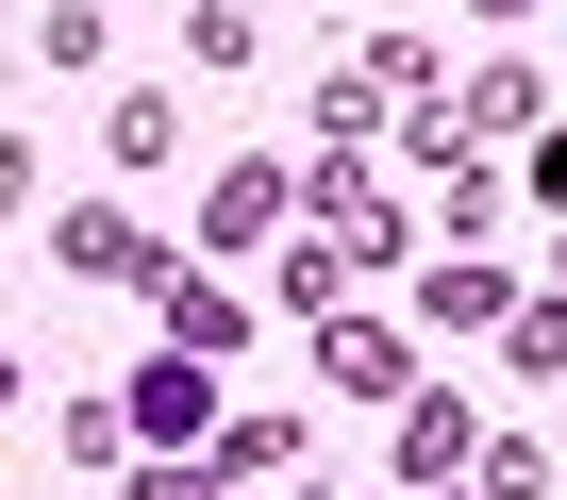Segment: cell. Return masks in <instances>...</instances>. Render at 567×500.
<instances>
[{
  "instance_id": "obj_1",
  "label": "cell",
  "mask_w": 567,
  "mask_h": 500,
  "mask_svg": "<svg viewBox=\"0 0 567 500\" xmlns=\"http://www.w3.org/2000/svg\"><path fill=\"white\" fill-rule=\"evenodd\" d=\"M284 200H301V184H284L267 150H250V167H217V184H200V250H234V268H250V250L284 233Z\"/></svg>"
},
{
  "instance_id": "obj_2",
  "label": "cell",
  "mask_w": 567,
  "mask_h": 500,
  "mask_svg": "<svg viewBox=\"0 0 567 500\" xmlns=\"http://www.w3.org/2000/svg\"><path fill=\"white\" fill-rule=\"evenodd\" d=\"M68 268H84V284H167V233L101 200V217H68Z\"/></svg>"
},
{
  "instance_id": "obj_3",
  "label": "cell",
  "mask_w": 567,
  "mask_h": 500,
  "mask_svg": "<svg viewBox=\"0 0 567 500\" xmlns=\"http://www.w3.org/2000/svg\"><path fill=\"white\" fill-rule=\"evenodd\" d=\"M318 367H334V400H401V384H417V351H401L384 317H334V351H318Z\"/></svg>"
},
{
  "instance_id": "obj_4",
  "label": "cell",
  "mask_w": 567,
  "mask_h": 500,
  "mask_svg": "<svg viewBox=\"0 0 567 500\" xmlns=\"http://www.w3.org/2000/svg\"><path fill=\"white\" fill-rule=\"evenodd\" d=\"M284 467H301V417H234L217 434V483H284Z\"/></svg>"
},
{
  "instance_id": "obj_5",
  "label": "cell",
  "mask_w": 567,
  "mask_h": 500,
  "mask_svg": "<svg viewBox=\"0 0 567 500\" xmlns=\"http://www.w3.org/2000/svg\"><path fill=\"white\" fill-rule=\"evenodd\" d=\"M434 317H451V334H501V317H517V284L467 250V268H434Z\"/></svg>"
},
{
  "instance_id": "obj_6",
  "label": "cell",
  "mask_w": 567,
  "mask_h": 500,
  "mask_svg": "<svg viewBox=\"0 0 567 500\" xmlns=\"http://www.w3.org/2000/svg\"><path fill=\"white\" fill-rule=\"evenodd\" d=\"M134 434H167V450H184V434H200V367H184V351H167V367H151V384H134Z\"/></svg>"
},
{
  "instance_id": "obj_7",
  "label": "cell",
  "mask_w": 567,
  "mask_h": 500,
  "mask_svg": "<svg viewBox=\"0 0 567 500\" xmlns=\"http://www.w3.org/2000/svg\"><path fill=\"white\" fill-rule=\"evenodd\" d=\"M467 500H550V450H534V434H517V450H484V483H467Z\"/></svg>"
},
{
  "instance_id": "obj_8",
  "label": "cell",
  "mask_w": 567,
  "mask_h": 500,
  "mask_svg": "<svg viewBox=\"0 0 567 500\" xmlns=\"http://www.w3.org/2000/svg\"><path fill=\"white\" fill-rule=\"evenodd\" d=\"M134 500H217V467H151V483H134Z\"/></svg>"
},
{
  "instance_id": "obj_9",
  "label": "cell",
  "mask_w": 567,
  "mask_h": 500,
  "mask_svg": "<svg viewBox=\"0 0 567 500\" xmlns=\"http://www.w3.org/2000/svg\"><path fill=\"white\" fill-rule=\"evenodd\" d=\"M534 200H567V134H550V150H534Z\"/></svg>"
},
{
  "instance_id": "obj_10",
  "label": "cell",
  "mask_w": 567,
  "mask_h": 500,
  "mask_svg": "<svg viewBox=\"0 0 567 500\" xmlns=\"http://www.w3.org/2000/svg\"><path fill=\"white\" fill-rule=\"evenodd\" d=\"M484 18H534V0H484Z\"/></svg>"
},
{
  "instance_id": "obj_11",
  "label": "cell",
  "mask_w": 567,
  "mask_h": 500,
  "mask_svg": "<svg viewBox=\"0 0 567 500\" xmlns=\"http://www.w3.org/2000/svg\"><path fill=\"white\" fill-rule=\"evenodd\" d=\"M0 400H18V367H0Z\"/></svg>"
}]
</instances>
